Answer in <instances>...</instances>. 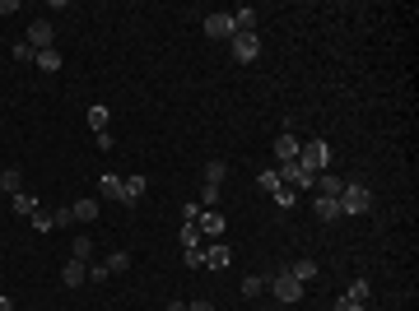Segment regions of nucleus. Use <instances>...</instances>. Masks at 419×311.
<instances>
[{
	"mask_svg": "<svg viewBox=\"0 0 419 311\" xmlns=\"http://www.w3.org/2000/svg\"><path fill=\"white\" fill-rule=\"evenodd\" d=\"M103 265H108V274H126V269H131V251H108Z\"/></svg>",
	"mask_w": 419,
	"mask_h": 311,
	"instance_id": "a211bd4d",
	"label": "nucleus"
},
{
	"mask_svg": "<svg viewBox=\"0 0 419 311\" xmlns=\"http://www.w3.org/2000/svg\"><path fill=\"white\" fill-rule=\"evenodd\" d=\"M289 274H294V279L308 288V283L317 279V260H308V256H303V260H294V269H289Z\"/></svg>",
	"mask_w": 419,
	"mask_h": 311,
	"instance_id": "6ab92c4d",
	"label": "nucleus"
},
{
	"mask_svg": "<svg viewBox=\"0 0 419 311\" xmlns=\"http://www.w3.org/2000/svg\"><path fill=\"white\" fill-rule=\"evenodd\" d=\"M205 237H201V228L196 223H182V247H201Z\"/></svg>",
	"mask_w": 419,
	"mask_h": 311,
	"instance_id": "c756f323",
	"label": "nucleus"
},
{
	"mask_svg": "<svg viewBox=\"0 0 419 311\" xmlns=\"http://www.w3.org/2000/svg\"><path fill=\"white\" fill-rule=\"evenodd\" d=\"M70 214H75V223H93V218H98V200H75Z\"/></svg>",
	"mask_w": 419,
	"mask_h": 311,
	"instance_id": "412c9836",
	"label": "nucleus"
},
{
	"mask_svg": "<svg viewBox=\"0 0 419 311\" xmlns=\"http://www.w3.org/2000/svg\"><path fill=\"white\" fill-rule=\"evenodd\" d=\"M229 51H233V61L238 65H252L256 56H261V33H233Z\"/></svg>",
	"mask_w": 419,
	"mask_h": 311,
	"instance_id": "f03ea898",
	"label": "nucleus"
},
{
	"mask_svg": "<svg viewBox=\"0 0 419 311\" xmlns=\"http://www.w3.org/2000/svg\"><path fill=\"white\" fill-rule=\"evenodd\" d=\"M182 256H186V265H191V269H205V251L201 247H182Z\"/></svg>",
	"mask_w": 419,
	"mask_h": 311,
	"instance_id": "473e14b6",
	"label": "nucleus"
},
{
	"mask_svg": "<svg viewBox=\"0 0 419 311\" xmlns=\"http://www.w3.org/2000/svg\"><path fill=\"white\" fill-rule=\"evenodd\" d=\"M233 265V251L229 247H210L205 251V269H229Z\"/></svg>",
	"mask_w": 419,
	"mask_h": 311,
	"instance_id": "2eb2a0df",
	"label": "nucleus"
},
{
	"mask_svg": "<svg viewBox=\"0 0 419 311\" xmlns=\"http://www.w3.org/2000/svg\"><path fill=\"white\" fill-rule=\"evenodd\" d=\"M33 61H38V70H42V75H56V70H61V51H38V56H33Z\"/></svg>",
	"mask_w": 419,
	"mask_h": 311,
	"instance_id": "aec40b11",
	"label": "nucleus"
},
{
	"mask_svg": "<svg viewBox=\"0 0 419 311\" xmlns=\"http://www.w3.org/2000/svg\"><path fill=\"white\" fill-rule=\"evenodd\" d=\"M229 19H233V33H256V10L252 5H238Z\"/></svg>",
	"mask_w": 419,
	"mask_h": 311,
	"instance_id": "ddd939ff",
	"label": "nucleus"
},
{
	"mask_svg": "<svg viewBox=\"0 0 419 311\" xmlns=\"http://www.w3.org/2000/svg\"><path fill=\"white\" fill-rule=\"evenodd\" d=\"M205 37L229 42V37H233V19H229V15H205Z\"/></svg>",
	"mask_w": 419,
	"mask_h": 311,
	"instance_id": "1a4fd4ad",
	"label": "nucleus"
},
{
	"mask_svg": "<svg viewBox=\"0 0 419 311\" xmlns=\"http://www.w3.org/2000/svg\"><path fill=\"white\" fill-rule=\"evenodd\" d=\"M340 214H368L372 209V190L363 186V181H345V190H340Z\"/></svg>",
	"mask_w": 419,
	"mask_h": 311,
	"instance_id": "f257e3e1",
	"label": "nucleus"
},
{
	"mask_svg": "<svg viewBox=\"0 0 419 311\" xmlns=\"http://www.w3.org/2000/svg\"><path fill=\"white\" fill-rule=\"evenodd\" d=\"M270 293H275V302H284V307H289V302H298V297H303V283L284 269V274H275V279H270Z\"/></svg>",
	"mask_w": 419,
	"mask_h": 311,
	"instance_id": "423d86ee",
	"label": "nucleus"
},
{
	"mask_svg": "<svg viewBox=\"0 0 419 311\" xmlns=\"http://www.w3.org/2000/svg\"><path fill=\"white\" fill-rule=\"evenodd\" d=\"M0 311H15V302H10V293H0Z\"/></svg>",
	"mask_w": 419,
	"mask_h": 311,
	"instance_id": "4c0bfd02",
	"label": "nucleus"
},
{
	"mask_svg": "<svg viewBox=\"0 0 419 311\" xmlns=\"http://www.w3.org/2000/svg\"><path fill=\"white\" fill-rule=\"evenodd\" d=\"M61 283H65V288H79V283H89V265L70 256V260H65V269H61Z\"/></svg>",
	"mask_w": 419,
	"mask_h": 311,
	"instance_id": "9d476101",
	"label": "nucleus"
},
{
	"mask_svg": "<svg viewBox=\"0 0 419 311\" xmlns=\"http://www.w3.org/2000/svg\"><path fill=\"white\" fill-rule=\"evenodd\" d=\"M312 190H317V195H331V200H340L345 181H340V177H331V172H317V177H312Z\"/></svg>",
	"mask_w": 419,
	"mask_h": 311,
	"instance_id": "9b49d317",
	"label": "nucleus"
},
{
	"mask_svg": "<svg viewBox=\"0 0 419 311\" xmlns=\"http://www.w3.org/2000/svg\"><path fill=\"white\" fill-rule=\"evenodd\" d=\"M298 163H303L312 177H317V172H326V168H331V144H326V140H308L303 149H298Z\"/></svg>",
	"mask_w": 419,
	"mask_h": 311,
	"instance_id": "7ed1b4c3",
	"label": "nucleus"
},
{
	"mask_svg": "<svg viewBox=\"0 0 419 311\" xmlns=\"http://www.w3.org/2000/svg\"><path fill=\"white\" fill-rule=\"evenodd\" d=\"M229 177V163H205V186H224Z\"/></svg>",
	"mask_w": 419,
	"mask_h": 311,
	"instance_id": "4be33fe9",
	"label": "nucleus"
},
{
	"mask_svg": "<svg viewBox=\"0 0 419 311\" xmlns=\"http://www.w3.org/2000/svg\"><path fill=\"white\" fill-rule=\"evenodd\" d=\"M163 311H186V302H168V307H163Z\"/></svg>",
	"mask_w": 419,
	"mask_h": 311,
	"instance_id": "58836bf2",
	"label": "nucleus"
},
{
	"mask_svg": "<svg viewBox=\"0 0 419 311\" xmlns=\"http://www.w3.org/2000/svg\"><path fill=\"white\" fill-rule=\"evenodd\" d=\"M108 121H112V112L103 107V103H98V107H89V125H93V130H98V135L108 130Z\"/></svg>",
	"mask_w": 419,
	"mask_h": 311,
	"instance_id": "5701e85b",
	"label": "nucleus"
},
{
	"mask_svg": "<svg viewBox=\"0 0 419 311\" xmlns=\"http://www.w3.org/2000/svg\"><path fill=\"white\" fill-rule=\"evenodd\" d=\"M75 260H84V265L93 260V242L89 237H75Z\"/></svg>",
	"mask_w": 419,
	"mask_h": 311,
	"instance_id": "2f4dec72",
	"label": "nucleus"
},
{
	"mask_svg": "<svg viewBox=\"0 0 419 311\" xmlns=\"http://www.w3.org/2000/svg\"><path fill=\"white\" fill-rule=\"evenodd\" d=\"M10 56H15V61H24V65H28L33 56H38V51H33L28 42H15V47H10Z\"/></svg>",
	"mask_w": 419,
	"mask_h": 311,
	"instance_id": "72a5a7b5",
	"label": "nucleus"
},
{
	"mask_svg": "<svg viewBox=\"0 0 419 311\" xmlns=\"http://www.w3.org/2000/svg\"><path fill=\"white\" fill-rule=\"evenodd\" d=\"M24 42H28L33 51H47L51 42H56V28H51L47 19H33V24H28V37H24Z\"/></svg>",
	"mask_w": 419,
	"mask_h": 311,
	"instance_id": "0eeeda50",
	"label": "nucleus"
},
{
	"mask_svg": "<svg viewBox=\"0 0 419 311\" xmlns=\"http://www.w3.org/2000/svg\"><path fill=\"white\" fill-rule=\"evenodd\" d=\"M0 190L15 200L19 190H24V172H19V168H5V172H0Z\"/></svg>",
	"mask_w": 419,
	"mask_h": 311,
	"instance_id": "4468645a",
	"label": "nucleus"
},
{
	"mask_svg": "<svg viewBox=\"0 0 419 311\" xmlns=\"http://www.w3.org/2000/svg\"><path fill=\"white\" fill-rule=\"evenodd\" d=\"M196 228H201V237H224V214L219 209H201Z\"/></svg>",
	"mask_w": 419,
	"mask_h": 311,
	"instance_id": "f8f14e48",
	"label": "nucleus"
},
{
	"mask_svg": "<svg viewBox=\"0 0 419 311\" xmlns=\"http://www.w3.org/2000/svg\"><path fill=\"white\" fill-rule=\"evenodd\" d=\"M261 288H265L261 274H247V279H243V297H261Z\"/></svg>",
	"mask_w": 419,
	"mask_h": 311,
	"instance_id": "c85d7f7f",
	"label": "nucleus"
},
{
	"mask_svg": "<svg viewBox=\"0 0 419 311\" xmlns=\"http://www.w3.org/2000/svg\"><path fill=\"white\" fill-rule=\"evenodd\" d=\"M98 190H103V195H112V200H126V195H122V177H112V172L98 181Z\"/></svg>",
	"mask_w": 419,
	"mask_h": 311,
	"instance_id": "b1692460",
	"label": "nucleus"
},
{
	"mask_svg": "<svg viewBox=\"0 0 419 311\" xmlns=\"http://www.w3.org/2000/svg\"><path fill=\"white\" fill-rule=\"evenodd\" d=\"M298 149H303V144H298L294 130H279V135H275V158H279V163H294Z\"/></svg>",
	"mask_w": 419,
	"mask_h": 311,
	"instance_id": "6e6552de",
	"label": "nucleus"
},
{
	"mask_svg": "<svg viewBox=\"0 0 419 311\" xmlns=\"http://www.w3.org/2000/svg\"><path fill=\"white\" fill-rule=\"evenodd\" d=\"M186 311H215V302H205V297H201V302H191Z\"/></svg>",
	"mask_w": 419,
	"mask_h": 311,
	"instance_id": "e433bc0d",
	"label": "nucleus"
},
{
	"mask_svg": "<svg viewBox=\"0 0 419 311\" xmlns=\"http://www.w3.org/2000/svg\"><path fill=\"white\" fill-rule=\"evenodd\" d=\"M196 218H201V204H196V200L182 204V223H196Z\"/></svg>",
	"mask_w": 419,
	"mask_h": 311,
	"instance_id": "c9c22d12",
	"label": "nucleus"
},
{
	"mask_svg": "<svg viewBox=\"0 0 419 311\" xmlns=\"http://www.w3.org/2000/svg\"><path fill=\"white\" fill-rule=\"evenodd\" d=\"M51 223H56V228H70L75 214H70V209H51Z\"/></svg>",
	"mask_w": 419,
	"mask_h": 311,
	"instance_id": "f704fd0d",
	"label": "nucleus"
},
{
	"mask_svg": "<svg viewBox=\"0 0 419 311\" xmlns=\"http://www.w3.org/2000/svg\"><path fill=\"white\" fill-rule=\"evenodd\" d=\"M0 293H5V288H0Z\"/></svg>",
	"mask_w": 419,
	"mask_h": 311,
	"instance_id": "ea45409f",
	"label": "nucleus"
},
{
	"mask_svg": "<svg viewBox=\"0 0 419 311\" xmlns=\"http://www.w3.org/2000/svg\"><path fill=\"white\" fill-rule=\"evenodd\" d=\"M275 172H279V186H294V190H312V172L303 168L298 158H294V163H279Z\"/></svg>",
	"mask_w": 419,
	"mask_h": 311,
	"instance_id": "39448f33",
	"label": "nucleus"
},
{
	"mask_svg": "<svg viewBox=\"0 0 419 311\" xmlns=\"http://www.w3.org/2000/svg\"><path fill=\"white\" fill-rule=\"evenodd\" d=\"M33 228H38V233H51V228H56V223H51V209H33V218H28Z\"/></svg>",
	"mask_w": 419,
	"mask_h": 311,
	"instance_id": "cd10ccee",
	"label": "nucleus"
},
{
	"mask_svg": "<svg viewBox=\"0 0 419 311\" xmlns=\"http://www.w3.org/2000/svg\"><path fill=\"white\" fill-rule=\"evenodd\" d=\"M270 200H275L279 209H294V204H298V190H294V186H279L275 195H270Z\"/></svg>",
	"mask_w": 419,
	"mask_h": 311,
	"instance_id": "a878e982",
	"label": "nucleus"
},
{
	"mask_svg": "<svg viewBox=\"0 0 419 311\" xmlns=\"http://www.w3.org/2000/svg\"><path fill=\"white\" fill-rule=\"evenodd\" d=\"M33 209H38V200H33L28 190H19V195H15V214H24V218H33Z\"/></svg>",
	"mask_w": 419,
	"mask_h": 311,
	"instance_id": "bb28decb",
	"label": "nucleus"
},
{
	"mask_svg": "<svg viewBox=\"0 0 419 311\" xmlns=\"http://www.w3.org/2000/svg\"><path fill=\"white\" fill-rule=\"evenodd\" d=\"M145 186H149L145 177H126V181H122V195H126V200H122V204H140V195H145Z\"/></svg>",
	"mask_w": 419,
	"mask_h": 311,
	"instance_id": "dca6fc26",
	"label": "nucleus"
},
{
	"mask_svg": "<svg viewBox=\"0 0 419 311\" xmlns=\"http://www.w3.org/2000/svg\"><path fill=\"white\" fill-rule=\"evenodd\" d=\"M256 186H261L265 195H275V190H279V172H275V168H265L261 177H256Z\"/></svg>",
	"mask_w": 419,
	"mask_h": 311,
	"instance_id": "393cba45",
	"label": "nucleus"
},
{
	"mask_svg": "<svg viewBox=\"0 0 419 311\" xmlns=\"http://www.w3.org/2000/svg\"><path fill=\"white\" fill-rule=\"evenodd\" d=\"M112 274H108V265L103 260H89V283H108Z\"/></svg>",
	"mask_w": 419,
	"mask_h": 311,
	"instance_id": "7c9ffc66",
	"label": "nucleus"
},
{
	"mask_svg": "<svg viewBox=\"0 0 419 311\" xmlns=\"http://www.w3.org/2000/svg\"><path fill=\"white\" fill-rule=\"evenodd\" d=\"M312 214H317V218H322V223H331V218H336V214H340V204H336V200H331V195H317V200H312Z\"/></svg>",
	"mask_w": 419,
	"mask_h": 311,
	"instance_id": "f3484780",
	"label": "nucleus"
},
{
	"mask_svg": "<svg viewBox=\"0 0 419 311\" xmlns=\"http://www.w3.org/2000/svg\"><path fill=\"white\" fill-rule=\"evenodd\" d=\"M368 302H372V283L368 279H354V283H350V293L336 297V311H368Z\"/></svg>",
	"mask_w": 419,
	"mask_h": 311,
	"instance_id": "20e7f679",
	"label": "nucleus"
}]
</instances>
